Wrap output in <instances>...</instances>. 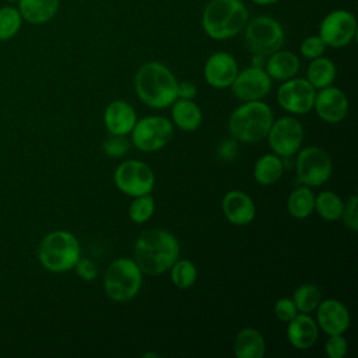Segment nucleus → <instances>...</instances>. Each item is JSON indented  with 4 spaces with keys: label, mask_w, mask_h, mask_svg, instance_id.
Wrapping results in <instances>:
<instances>
[{
    "label": "nucleus",
    "mask_w": 358,
    "mask_h": 358,
    "mask_svg": "<svg viewBox=\"0 0 358 358\" xmlns=\"http://www.w3.org/2000/svg\"><path fill=\"white\" fill-rule=\"evenodd\" d=\"M133 252L143 274L158 275L168 271L179 257L180 245L171 231L150 228L138 235Z\"/></svg>",
    "instance_id": "f257e3e1"
},
{
    "label": "nucleus",
    "mask_w": 358,
    "mask_h": 358,
    "mask_svg": "<svg viewBox=\"0 0 358 358\" xmlns=\"http://www.w3.org/2000/svg\"><path fill=\"white\" fill-rule=\"evenodd\" d=\"M178 78L161 62H147L134 76V90L138 99L152 109H165L178 98Z\"/></svg>",
    "instance_id": "f03ea898"
},
{
    "label": "nucleus",
    "mask_w": 358,
    "mask_h": 358,
    "mask_svg": "<svg viewBox=\"0 0 358 358\" xmlns=\"http://www.w3.org/2000/svg\"><path fill=\"white\" fill-rule=\"evenodd\" d=\"M249 20L242 0H210L201 14L204 34L214 41L231 39L241 34Z\"/></svg>",
    "instance_id": "7ed1b4c3"
},
{
    "label": "nucleus",
    "mask_w": 358,
    "mask_h": 358,
    "mask_svg": "<svg viewBox=\"0 0 358 358\" xmlns=\"http://www.w3.org/2000/svg\"><path fill=\"white\" fill-rule=\"evenodd\" d=\"M273 120V110L266 102L248 101L232 110L228 130L239 141L256 143L267 136Z\"/></svg>",
    "instance_id": "20e7f679"
},
{
    "label": "nucleus",
    "mask_w": 358,
    "mask_h": 358,
    "mask_svg": "<svg viewBox=\"0 0 358 358\" xmlns=\"http://www.w3.org/2000/svg\"><path fill=\"white\" fill-rule=\"evenodd\" d=\"M80 257V242L73 232L66 229L46 234L38 246V260L50 273H66L74 268Z\"/></svg>",
    "instance_id": "39448f33"
},
{
    "label": "nucleus",
    "mask_w": 358,
    "mask_h": 358,
    "mask_svg": "<svg viewBox=\"0 0 358 358\" xmlns=\"http://www.w3.org/2000/svg\"><path fill=\"white\" fill-rule=\"evenodd\" d=\"M143 271L130 257L115 259L105 270L103 288L115 302H129L141 289Z\"/></svg>",
    "instance_id": "423d86ee"
},
{
    "label": "nucleus",
    "mask_w": 358,
    "mask_h": 358,
    "mask_svg": "<svg viewBox=\"0 0 358 358\" xmlns=\"http://www.w3.org/2000/svg\"><path fill=\"white\" fill-rule=\"evenodd\" d=\"M246 48L255 55L267 57L281 49L285 41V31L278 20L270 15H257L248 20L243 28Z\"/></svg>",
    "instance_id": "0eeeda50"
},
{
    "label": "nucleus",
    "mask_w": 358,
    "mask_h": 358,
    "mask_svg": "<svg viewBox=\"0 0 358 358\" xmlns=\"http://www.w3.org/2000/svg\"><path fill=\"white\" fill-rule=\"evenodd\" d=\"M298 180L309 187L324 185L333 173V161L327 151L320 147L309 145L299 148L295 159Z\"/></svg>",
    "instance_id": "6e6552de"
},
{
    "label": "nucleus",
    "mask_w": 358,
    "mask_h": 358,
    "mask_svg": "<svg viewBox=\"0 0 358 358\" xmlns=\"http://www.w3.org/2000/svg\"><path fill=\"white\" fill-rule=\"evenodd\" d=\"M173 134V124L169 119L151 115L137 119L130 138L133 145L143 152H154L164 148Z\"/></svg>",
    "instance_id": "1a4fd4ad"
},
{
    "label": "nucleus",
    "mask_w": 358,
    "mask_h": 358,
    "mask_svg": "<svg viewBox=\"0 0 358 358\" xmlns=\"http://www.w3.org/2000/svg\"><path fill=\"white\" fill-rule=\"evenodd\" d=\"M113 182L126 196L137 197L154 190L155 173L144 161L126 159L115 169Z\"/></svg>",
    "instance_id": "9d476101"
},
{
    "label": "nucleus",
    "mask_w": 358,
    "mask_h": 358,
    "mask_svg": "<svg viewBox=\"0 0 358 358\" xmlns=\"http://www.w3.org/2000/svg\"><path fill=\"white\" fill-rule=\"evenodd\" d=\"M303 126L294 116H282L273 120L267 140L273 152L278 157L289 158L295 155L303 143Z\"/></svg>",
    "instance_id": "9b49d317"
},
{
    "label": "nucleus",
    "mask_w": 358,
    "mask_h": 358,
    "mask_svg": "<svg viewBox=\"0 0 358 358\" xmlns=\"http://www.w3.org/2000/svg\"><path fill=\"white\" fill-rule=\"evenodd\" d=\"M317 35L327 48H344L350 45L357 35V20L348 10H333L320 21Z\"/></svg>",
    "instance_id": "f8f14e48"
},
{
    "label": "nucleus",
    "mask_w": 358,
    "mask_h": 358,
    "mask_svg": "<svg viewBox=\"0 0 358 358\" xmlns=\"http://www.w3.org/2000/svg\"><path fill=\"white\" fill-rule=\"evenodd\" d=\"M316 90L306 78H289L277 90L278 105L292 115H306L313 109Z\"/></svg>",
    "instance_id": "ddd939ff"
},
{
    "label": "nucleus",
    "mask_w": 358,
    "mask_h": 358,
    "mask_svg": "<svg viewBox=\"0 0 358 358\" xmlns=\"http://www.w3.org/2000/svg\"><path fill=\"white\" fill-rule=\"evenodd\" d=\"M271 78L262 66H250L238 71L231 84L232 94L243 102L263 99L271 90Z\"/></svg>",
    "instance_id": "4468645a"
},
{
    "label": "nucleus",
    "mask_w": 358,
    "mask_h": 358,
    "mask_svg": "<svg viewBox=\"0 0 358 358\" xmlns=\"http://www.w3.org/2000/svg\"><path fill=\"white\" fill-rule=\"evenodd\" d=\"M316 310L317 327L327 336L344 334L351 323L348 308L338 299L326 298L320 301Z\"/></svg>",
    "instance_id": "2eb2a0df"
},
{
    "label": "nucleus",
    "mask_w": 358,
    "mask_h": 358,
    "mask_svg": "<svg viewBox=\"0 0 358 358\" xmlns=\"http://www.w3.org/2000/svg\"><path fill=\"white\" fill-rule=\"evenodd\" d=\"M239 71L236 59L228 52H215L208 56L204 63L206 83L218 90L229 88Z\"/></svg>",
    "instance_id": "dca6fc26"
},
{
    "label": "nucleus",
    "mask_w": 358,
    "mask_h": 358,
    "mask_svg": "<svg viewBox=\"0 0 358 358\" xmlns=\"http://www.w3.org/2000/svg\"><path fill=\"white\" fill-rule=\"evenodd\" d=\"M313 108L322 120L338 123L344 120L348 113V98L343 90L329 85L316 92Z\"/></svg>",
    "instance_id": "f3484780"
},
{
    "label": "nucleus",
    "mask_w": 358,
    "mask_h": 358,
    "mask_svg": "<svg viewBox=\"0 0 358 358\" xmlns=\"http://www.w3.org/2000/svg\"><path fill=\"white\" fill-rule=\"evenodd\" d=\"M221 208L225 218L238 227L250 224L256 217V204L253 199L242 190H229L224 194Z\"/></svg>",
    "instance_id": "a211bd4d"
},
{
    "label": "nucleus",
    "mask_w": 358,
    "mask_h": 358,
    "mask_svg": "<svg viewBox=\"0 0 358 358\" xmlns=\"http://www.w3.org/2000/svg\"><path fill=\"white\" fill-rule=\"evenodd\" d=\"M319 337V327L316 320L309 313L298 312L289 322H287V340L295 350L312 348Z\"/></svg>",
    "instance_id": "6ab92c4d"
},
{
    "label": "nucleus",
    "mask_w": 358,
    "mask_h": 358,
    "mask_svg": "<svg viewBox=\"0 0 358 358\" xmlns=\"http://www.w3.org/2000/svg\"><path fill=\"white\" fill-rule=\"evenodd\" d=\"M137 122L134 108L123 99L109 102L103 110V123L109 134L127 136Z\"/></svg>",
    "instance_id": "aec40b11"
},
{
    "label": "nucleus",
    "mask_w": 358,
    "mask_h": 358,
    "mask_svg": "<svg viewBox=\"0 0 358 358\" xmlns=\"http://www.w3.org/2000/svg\"><path fill=\"white\" fill-rule=\"evenodd\" d=\"M299 66L301 62L295 53L278 49L267 56L264 70L271 80L282 83L285 80L295 77V74L299 70Z\"/></svg>",
    "instance_id": "412c9836"
},
{
    "label": "nucleus",
    "mask_w": 358,
    "mask_h": 358,
    "mask_svg": "<svg viewBox=\"0 0 358 358\" xmlns=\"http://www.w3.org/2000/svg\"><path fill=\"white\" fill-rule=\"evenodd\" d=\"M234 352L236 358H263L266 354V340L260 330L245 327L235 336Z\"/></svg>",
    "instance_id": "4be33fe9"
},
{
    "label": "nucleus",
    "mask_w": 358,
    "mask_h": 358,
    "mask_svg": "<svg viewBox=\"0 0 358 358\" xmlns=\"http://www.w3.org/2000/svg\"><path fill=\"white\" fill-rule=\"evenodd\" d=\"M172 124L183 131H194L201 126L203 113L200 106L193 99L176 98L171 105Z\"/></svg>",
    "instance_id": "5701e85b"
},
{
    "label": "nucleus",
    "mask_w": 358,
    "mask_h": 358,
    "mask_svg": "<svg viewBox=\"0 0 358 358\" xmlns=\"http://www.w3.org/2000/svg\"><path fill=\"white\" fill-rule=\"evenodd\" d=\"M17 3L22 20L34 25L50 21L60 6V0H18Z\"/></svg>",
    "instance_id": "b1692460"
},
{
    "label": "nucleus",
    "mask_w": 358,
    "mask_h": 358,
    "mask_svg": "<svg viewBox=\"0 0 358 358\" xmlns=\"http://www.w3.org/2000/svg\"><path fill=\"white\" fill-rule=\"evenodd\" d=\"M284 161L281 157L273 154L262 155L253 166V178L262 186H270L277 183L284 172Z\"/></svg>",
    "instance_id": "393cba45"
},
{
    "label": "nucleus",
    "mask_w": 358,
    "mask_h": 358,
    "mask_svg": "<svg viewBox=\"0 0 358 358\" xmlns=\"http://www.w3.org/2000/svg\"><path fill=\"white\" fill-rule=\"evenodd\" d=\"M336 64L324 56L312 59L306 69V80L312 84L315 90L329 87L336 80Z\"/></svg>",
    "instance_id": "a878e982"
},
{
    "label": "nucleus",
    "mask_w": 358,
    "mask_h": 358,
    "mask_svg": "<svg viewBox=\"0 0 358 358\" xmlns=\"http://www.w3.org/2000/svg\"><path fill=\"white\" fill-rule=\"evenodd\" d=\"M287 211L296 220H305L315 211V194L309 186L294 189L287 199Z\"/></svg>",
    "instance_id": "bb28decb"
},
{
    "label": "nucleus",
    "mask_w": 358,
    "mask_h": 358,
    "mask_svg": "<svg viewBox=\"0 0 358 358\" xmlns=\"http://www.w3.org/2000/svg\"><path fill=\"white\" fill-rule=\"evenodd\" d=\"M344 200L331 190L320 192L315 196V211L326 221L341 220Z\"/></svg>",
    "instance_id": "cd10ccee"
},
{
    "label": "nucleus",
    "mask_w": 358,
    "mask_h": 358,
    "mask_svg": "<svg viewBox=\"0 0 358 358\" xmlns=\"http://www.w3.org/2000/svg\"><path fill=\"white\" fill-rule=\"evenodd\" d=\"M292 301H294L298 312L310 313L320 303L322 291L317 285L306 282V284H302L298 288H295V291L292 294Z\"/></svg>",
    "instance_id": "c85d7f7f"
},
{
    "label": "nucleus",
    "mask_w": 358,
    "mask_h": 358,
    "mask_svg": "<svg viewBox=\"0 0 358 358\" xmlns=\"http://www.w3.org/2000/svg\"><path fill=\"white\" fill-rule=\"evenodd\" d=\"M171 280L176 288H190L197 280V268L193 262L187 259H176L169 268Z\"/></svg>",
    "instance_id": "c756f323"
},
{
    "label": "nucleus",
    "mask_w": 358,
    "mask_h": 358,
    "mask_svg": "<svg viewBox=\"0 0 358 358\" xmlns=\"http://www.w3.org/2000/svg\"><path fill=\"white\" fill-rule=\"evenodd\" d=\"M22 17L17 7H0V42L13 39L21 29Z\"/></svg>",
    "instance_id": "7c9ffc66"
},
{
    "label": "nucleus",
    "mask_w": 358,
    "mask_h": 358,
    "mask_svg": "<svg viewBox=\"0 0 358 358\" xmlns=\"http://www.w3.org/2000/svg\"><path fill=\"white\" fill-rule=\"evenodd\" d=\"M155 211L154 197L150 194H143L133 197V201L129 206V218L136 224L147 222Z\"/></svg>",
    "instance_id": "2f4dec72"
},
{
    "label": "nucleus",
    "mask_w": 358,
    "mask_h": 358,
    "mask_svg": "<svg viewBox=\"0 0 358 358\" xmlns=\"http://www.w3.org/2000/svg\"><path fill=\"white\" fill-rule=\"evenodd\" d=\"M103 152L108 157L112 158H120L127 154L130 148V141L126 136H117V134H110L105 141H103Z\"/></svg>",
    "instance_id": "473e14b6"
},
{
    "label": "nucleus",
    "mask_w": 358,
    "mask_h": 358,
    "mask_svg": "<svg viewBox=\"0 0 358 358\" xmlns=\"http://www.w3.org/2000/svg\"><path fill=\"white\" fill-rule=\"evenodd\" d=\"M326 45L322 41V38L319 35H309L306 36L299 46V52L305 59H316L319 56H323L324 50H326Z\"/></svg>",
    "instance_id": "72a5a7b5"
},
{
    "label": "nucleus",
    "mask_w": 358,
    "mask_h": 358,
    "mask_svg": "<svg viewBox=\"0 0 358 358\" xmlns=\"http://www.w3.org/2000/svg\"><path fill=\"white\" fill-rule=\"evenodd\" d=\"M341 218L345 228L354 232L358 229V197L355 194H352L347 201H344Z\"/></svg>",
    "instance_id": "f704fd0d"
},
{
    "label": "nucleus",
    "mask_w": 358,
    "mask_h": 358,
    "mask_svg": "<svg viewBox=\"0 0 358 358\" xmlns=\"http://www.w3.org/2000/svg\"><path fill=\"white\" fill-rule=\"evenodd\" d=\"M324 351L329 358H344L348 351V343L343 334H333L329 336Z\"/></svg>",
    "instance_id": "c9c22d12"
},
{
    "label": "nucleus",
    "mask_w": 358,
    "mask_h": 358,
    "mask_svg": "<svg viewBox=\"0 0 358 358\" xmlns=\"http://www.w3.org/2000/svg\"><path fill=\"white\" fill-rule=\"evenodd\" d=\"M273 310H274L275 317L284 323L289 322L298 313V309H296L292 298H287V296L277 299Z\"/></svg>",
    "instance_id": "e433bc0d"
},
{
    "label": "nucleus",
    "mask_w": 358,
    "mask_h": 358,
    "mask_svg": "<svg viewBox=\"0 0 358 358\" xmlns=\"http://www.w3.org/2000/svg\"><path fill=\"white\" fill-rule=\"evenodd\" d=\"M77 275L84 281H92L98 277L96 264L88 257H80L74 266Z\"/></svg>",
    "instance_id": "4c0bfd02"
},
{
    "label": "nucleus",
    "mask_w": 358,
    "mask_h": 358,
    "mask_svg": "<svg viewBox=\"0 0 358 358\" xmlns=\"http://www.w3.org/2000/svg\"><path fill=\"white\" fill-rule=\"evenodd\" d=\"M197 95V87L190 81L178 83V98L194 99Z\"/></svg>",
    "instance_id": "58836bf2"
},
{
    "label": "nucleus",
    "mask_w": 358,
    "mask_h": 358,
    "mask_svg": "<svg viewBox=\"0 0 358 358\" xmlns=\"http://www.w3.org/2000/svg\"><path fill=\"white\" fill-rule=\"evenodd\" d=\"M235 152H236V147H235V143L232 141H224L220 147V155L224 158H231L234 157Z\"/></svg>",
    "instance_id": "ea45409f"
},
{
    "label": "nucleus",
    "mask_w": 358,
    "mask_h": 358,
    "mask_svg": "<svg viewBox=\"0 0 358 358\" xmlns=\"http://www.w3.org/2000/svg\"><path fill=\"white\" fill-rule=\"evenodd\" d=\"M250 1L255 3V4H259V6H270V4H274L280 0H250Z\"/></svg>",
    "instance_id": "a19ab883"
},
{
    "label": "nucleus",
    "mask_w": 358,
    "mask_h": 358,
    "mask_svg": "<svg viewBox=\"0 0 358 358\" xmlns=\"http://www.w3.org/2000/svg\"><path fill=\"white\" fill-rule=\"evenodd\" d=\"M4 1H7V3H17L18 0H4Z\"/></svg>",
    "instance_id": "79ce46f5"
}]
</instances>
